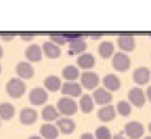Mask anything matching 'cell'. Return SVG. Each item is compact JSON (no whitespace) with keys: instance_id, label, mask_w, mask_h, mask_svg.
Instances as JSON below:
<instances>
[{"instance_id":"obj_1","label":"cell","mask_w":151,"mask_h":139,"mask_svg":"<svg viewBox=\"0 0 151 139\" xmlns=\"http://www.w3.org/2000/svg\"><path fill=\"white\" fill-rule=\"evenodd\" d=\"M6 92L13 98H20L25 92V84L22 80L13 78L6 84Z\"/></svg>"},{"instance_id":"obj_2","label":"cell","mask_w":151,"mask_h":139,"mask_svg":"<svg viewBox=\"0 0 151 139\" xmlns=\"http://www.w3.org/2000/svg\"><path fill=\"white\" fill-rule=\"evenodd\" d=\"M58 111L63 115L71 116L77 112V104L73 99L69 98V97H63L58 100L57 102Z\"/></svg>"},{"instance_id":"obj_3","label":"cell","mask_w":151,"mask_h":139,"mask_svg":"<svg viewBox=\"0 0 151 139\" xmlns=\"http://www.w3.org/2000/svg\"><path fill=\"white\" fill-rule=\"evenodd\" d=\"M69 48L73 54H79L87 48V43L81 36H67Z\"/></svg>"},{"instance_id":"obj_4","label":"cell","mask_w":151,"mask_h":139,"mask_svg":"<svg viewBox=\"0 0 151 139\" xmlns=\"http://www.w3.org/2000/svg\"><path fill=\"white\" fill-rule=\"evenodd\" d=\"M112 64H113L114 68L117 70V71H127L130 68V58L126 54L116 53L113 57V60H112Z\"/></svg>"},{"instance_id":"obj_5","label":"cell","mask_w":151,"mask_h":139,"mask_svg":"<svg viewBox=\"0 0 151 139\" xmlns=\"http://www.w3.org/2000/svg\"><path fill=\"white\" fill-rule=\"evenodd\" d=\"M125 132L131 139H139L144 134V126L137 121H130L125 125Z\"/></svg>"},{"instance_id":"obj_6","label":"cell","mask_w":151,"mask_h":139,"mask_svg":"<svg viewBox=\"0 0 151 139\" xmlns=\"http://www.w3.org/2000/svg\"><path fill=\"white\" fill-rule=\"evenodd\" d=\"M30 101L34 105H41L48 100V94L41 88H35L30 92Z\"/></svg>"},{"instance_id":"obj_7","label":"cell","mask_w":151,"mask_h":139,"mask_svg":"<svg viewBox=\"0 0 151 139\" xmlns=\"http://www.w3.org/2000/svg\"><path fill=\"white\" fill-rule=\"evenodd\" d=\"M98 82H99V78L97 74L94 72L87 71L81 74V83L87 90H92L96 88L98 86Z\"/></svg>"},{"instance_id":"obj_8","label":"cell","mask_w":151,"mask_h":139,"mask_svg":"<svg viewBox=\"0 0 151 139\" xmlns=\"http://www.w3.org/2000/svg\"><path fill=\"white\" fill-rule=\"evenodd\" d=\"M129 100L135 106H143L145 104V94L139 88H133L128 94Z\"/></svg>"},{"instance_id":"obj_9","label":"cell","mask_w":151,"mask_h":139,"mask_svg":"<svg viewBox=\"0 0 151 139\" xmlns=\"http://www.w3.org/2000/svg\"><path fill=\"white\" fill-rule=\"evenodd\" d=\"M16 72H17L18 76L23 79H30L34 75V68L29 62L25 61H21L17 64L16 66Z\"/></svg>"},{"instance_id":"obj_10","label":"cell","mask_w":151,"mask_h":139,"mask_svg":"<svg viewBox=\"0 0 151 139\" xmlns=\"http://www.w3.org/2000/svg\"><path fill=\"white\" fill-rule=\"evenodd\" d=\"M25 57L32 62H37L42 57V52L41 48L37 44H31L25 50Z\"/></svg>"},{"instance_id":"obj_11","label":"cell","mask_w":151,"mask_h":139,"mask_svg":"<svg viewBox=\"0 0 151 139\" xmlns=\"http://www.w3.org/2000/svg\"><path fill=\"white\" fill-rule=\"evenodd\" d=\"M61 92L65 95L77 97L81 94V86L76 82H65V83L63 84Z\"/></svg>"},{"instance_id":"obj_12","label":"cell","mask_w":151,"mask_h":139,"mask_svg":"<svg viewBox=\"0 0 151 139\" xmlns=\"http://www.w3.org/2000/svg\"><path fill=\"white\" fill-rule=\"evenodd\" d=\"M150 79V71L147 68H136L133 73V80L137 84H146Z\"/></svg>"},{"instance_id":"obj_13","label":"cell","mask_w":151,"mask_h":139,"mask_svg":"<svg viewBox=\"0 0 151 139\" xmlns=\"http://www.w3.org/2000/svg\"><path fill=\"white\" fill-rule=\"evenodd\" d=\"M117 43H119V48L123 51H126V52H131V51H133L134 48H135L134 38L129 35L119 36V39H117Z\"/></svg>"},{"instance_id":"obj_14","label":"cell","mask_w":151,"mask_h":139,"mask_svg":"<svg viewBox=\"0 0 151 139\" xmlns=\"http://www.w3.org/2000/svg\"><path fill=\"white\" fill-rule=\"evenodd\" d=\"M37 112L35 110L30 109V108H27V109H23L20 112V121L23 124H32L37 120Z\"/></svg>"},{"instance_id":"obj_15","label":"cell","mask_w":151,"mask_h":139,"mask_svg":"<svg viewBox=\"0 0 151 139\" xmlns=\"http://www.w3.org/2000/svg\"><path fill=\"white\" fill-rule=\"evenodd\" d=\"M94 100L97 104H107L112 100V95L105 88H97L93 93Z\"/></svg>"},{"instance_id":"obj_16","label":"cell","mask_w":151,"mask_h":139,"mask_svg":"<svg viewBox=\"0 0 151 139\" xmlns=\"http://www.w3.org/2000/svg\"><path fill=\"white\" fill-rule=\"evenodd\" d=\"M103 83L110 91H116L121 86V80L114 74H108V75H106L104 77Z\"/></svg>"},{"instance_id":"obj_17","label":"cell","mask_w":151,"mask_h":139,"mask_svg":"<svg viewBox=\"0 0 151 139\" xmlns=\"http://www.w3.org/2000/svg\"><path fill=\"white\" fill-rule=\"evenodd\" d=\"M97 116L101 121H105V122L111 121V120L114 119V117H115V110H114V106L111 105V104H108V105L101 108V109L98 111Z\"/></svg>"},{"instance_id":"obj_18","label":"cell","mask_w":151,"mask_h":139,"mask_svg":"<svg viewBox=\"0 0 151 139\" xmlns=\"http://www.w3.org/2000/svg\"><path fill=\"white\" fill-rule=\"evenodd\" d=\"M42 51L49 58H52V59H55V58H57V57H59L61 53L59 46H56V44H54V43H52V42L43 43Z\"/></svg>"},{"instance_id":"obj_19","label":"cell","mask_w":151,"mask_h":139,"mask_svg":"<svg viewBox=\"0 0 151 139\" xmlns=\"http://www.w3.org/2000/svg\"><path fill=\"white\" fill-rule=\"evenodd\" d=\"M40 133L45 139H56L58 136L57 128L50 123L42 124L40 128Z\"/></svg>"},{"instance_id":"obj_20","label":"cell","mask_w":151,"mask_h":139,"mask_svg":"<svg viewBox=\"0 0 151 139\" xmlns=\"http://www.w3.org/2000/svg\"><path fill=\"white\" fill-rule=\"evenodd\" d=\"M58 128L63 134H71L75 130V122L72 119L69 118H61L57 121Z\"/></svg>"},{"instance_id":"obj_21","label":"cell","mask_w":151,"mask_h":139,"mask_svg":"<svg viewBox=\"0 0 151 139\" xmlns=\"http://www.w3.org/2000/svg\"><path fill=\"white\" fill-rule=\"evenodd\" d=\"M77 63L78 66L83 68H91L95 64V58H94V56L92 54H81L77 58Z\"/></svg>"},{"instance_id":"obj_22","label":"cell","mask_w":151,"mask_h":139,"mask_svg":"<svg viewBox=\"0 0 151 139\" xmlns=\"http://www.w3.org/2000/svg\"><path fill=\"white\" fill-rule=\"evenodd\" d=\"M15 115V108L11 103L4 102L0 104V117L4 120H10Z\"/></svg>"},{"instance_id":"obj_23","label":"cell","mask_w":151,"mask_h":139,"mask_svg":"<svg viewBox=\"0 0 151 139\" xmlns=\"http://www.w3.org/2000/svg\"><path fill=\"white\" fill-rule=\"evenodd\" d=\"M43 84H45V86L48 88L49 91L56 92L60 88L61 82H60V79L58 78V77H56V76H49V77H47L45 79Z\"/></svg>"},{"instance_id":"obj_24","label":"cell","mask_w":151,"mask_h":139,"mask_svg":"<svg viewBox=\"0 0 151 139\" xmlns=\"http://www.w3.org/2000/svg\"><path fill=\"white\" fill-rule=\"evenodd\" d=\"M79 105H81V109L83 113H90L94 109V102L92 100V97L90 95H88V94H85L83 96H81V101H79Z\"/></svg>"},{"instance_id":"obj_25","label":"cell","mask_w":151,"mask_h":139,"mask_svg":"<svg viewBox=\"0 0 151 139\" xmlns=\"http://www.w3.org/2000/svg\"><path fill=\"white\" fill-rule=\"evenodd\" d=\"M113 52H114L113 44L111 42H108V41H105V42L101 43L99 46H98V53H99V55L105 59L111 57V55L113 54Z\"/></svg>"},{"instance_id":"obj_26","label":"cell","mask_w":151,"mask_h":139,"mask_svg":"<svg viewBox=\"0 0 151 139\" xmlns=\"http://www.w3.org/2000/svg\"><path fill=\"white\" fill-rule=\"evenodd\" d=\"M63 78H65L67 80H70V81L75 80V79L78 78V76H79V71L74 66H67L63 70Z\"/></svg>"},{"instance_id":"obj_27","label":"cell","mask_w":151,"mask_h":139,"mask_svg":"<svg viewBox=\"0 0 151 139\" xmlns=\"http://www.w3.org/2000/svg\"><path fill=\"white\" fill-rule=\"evenodd\" d=\"M58 117V112L53 105H47L42 110V118L45 121H53Z\"/></svg>"},{"instance_id":"obj_28","label":"cell","mask_w":151,"mask_h":139,"mask_svg":"<svg viewBox=\"0 0 151 139\" xmlns=\"http://www.w3.org/2000/svg\"><path fill=\"white\" fill-rule=\"evenodd\" d=\"M95 137L96 139H111V132L109 131L108 128L106 126H99L95 131Z\"/></svg>"},{"instance_id":"obj_29","label":"cell","mask_w":151,"mask_h":139,"mask_svg":"<svg viewBox=\"0 0 151 139\" xmlns=\"http://www.w3.org/2000/svg\"><path fill=\"white\" fill-rule=\"evenodd\" d=\"M117 111H119V113L121 114V115H123V116H128L131 112V106L126 101H121V102H119V104H117Z\"/></svg>"},{"instance_id":"obj_30","label":"cell","mask_w":151,"mask_h":139,"mask_svg":"<svg viewBox=\"0 0 151 139\" xmlns=\"http://www.w3.org/2000/svg\"><path fill=\"white\" fill-rule=\"evenodd\" d=\"M51 40L54 41L57 44H60V46H63L65 43L68 42V39H67V36H52L51 37Z\"/></svg>"},{"instance_id":"obj_31","label":"cell","mask_w":151,"mask_h":139,"mask_svg":"<svg viewBox=\"0 0 151 139\" xmlns=\"http://www.w3.org/2000/svg\"><path fill=\"white\" fill-rule=\"evenodd\" d=\"M81 139H95L93 136H92V134H90V133H86V134H83L81 136Z\"/></svg>"},{"instance_id":"obj_32","label":"cell","mask_w":151,"mask_h":139,"mask_svg":"<svg viewBox=\"0 0 151 139\" xmlns=\"http://www.w3.org/2000/svg\"><path fill=\"white\" fill-rule=\"evenodd\" d=\"M147 96H148L149 100L151 101V86H149V88H147Z\"/></svg>"},{"instance_id":"obj_33","label":"cell","mask_w":151,"mask_h":139,"mask_svg":"<svg viewBox=\"0 0 151 139\" xmlns=\"http://www.w3.org/2000/svg\"><path fill=\"white\" fill-rule=\"evenodd\" d=\"M112 139H126V138L124 136H122V135H115Z\"/></svg>"},{"instance_id":"obj_34","label":"cell","mask_w":151,"mask_h":139,"mask_svg":"<svg viewBox=\"0 0 151 139\" xmlns=\"http://www.w3.org/2000/svg\"><path fill=\"white\" fill-rule=\"evenodd\" d=\"M2 39H3V40H12L13 37H12V36H10V37H4V36H3Z\"/></svg>"},{"instance_id":"obj_35","label":"cell","mask_w":151,"mask_h":139,"mask_svg":"<svg viewBox=\"0 0 151 139\" xmlns=\"http://www.w3.org/2000/svg\"><path fill=\"white\" fill-rule=\"evenodd\" d=\"M34 37H22L23 40H31V39H33Z\"/></svg>"},{"instance_id":"obj_36","label":"cell","mask_w":151,"mask_h":139,"mask_svg":"<svg viewBox=\"0 0 151 139\" xmlns=\"http://www.w3.org/2000/svg\"><path fill=\"white\" fill-rule=\"evenodd\" d=\"M29 139H41L40 137H38V136H31Z\"/></svg>"},{"instance_id":"obj_37","label":"cell","mask_w":151,"mask_h":139,"mask_svg":"<svg viewBox=\"0 0 151 139\" xmlns=\"http://www.w3.org/2000/svg\"><path fill=\"white\" fill-rule=\"evenodd\" d=\"M2 55H3V50H2V48L0 46V58L2 57Z\"/></svg>"},{"instance_id":"obj_38","label":"cell","mask_w":151,"mask_h":139,"mask_svg":"<svg viewBox=\"0 0 151 139\" xmlns=\"http://www.w3.org/2000/svg\"><path fill=\"white\" fill-rule=\"evenodd\" d=\"M1 71H2V66H1V64H0V74H1Z\"/></svg>"},{"instance_id":"obj_39","label":"cell","mask_w":151,"mask_h":139,"mask_svg":"<svg viewBox=\"0 0 151 139\" xmlns=\"http://www.w3.org/2000/svg\"><path fill=\"white\" fill-rule=\"evenodd\" d=\"M149 131H150V132H151V123H150V124H149Z\"/></svg>"},{"instance_id":"obj_40","label":"cell","mask_w":151,"mask_h":139,"mask_svg":"<svg viewBox=\"0 0 151 139\" xmlns=\"http://www.w3.org/2000/svg\"><path fill=\"white\" fill-rule=\"evenodd\" d=\"M144 139H151V137H149V136H148V137H146V138H144Z\"/></svg>"}]
</instances>
